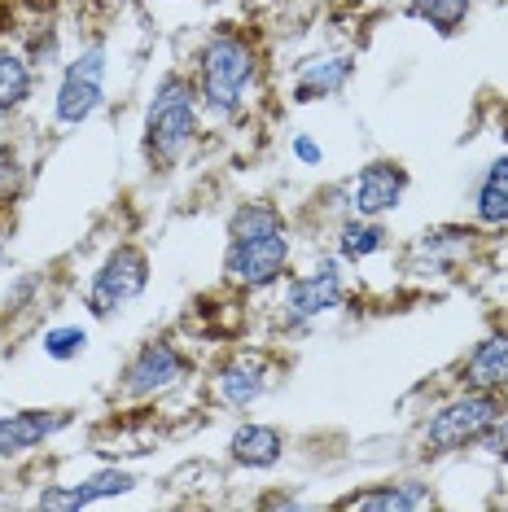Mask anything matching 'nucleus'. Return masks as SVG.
<instances>
[{"instance_id": "f257e3e1", "label": "nucleus", "mask_w": 508, "mask_h": 512, "mask_svg": "<svg viewBox=\"0 0 508 512\" xmlns=\"http://www.w3.org/2000/svg\"><path fill=\"white\" fill-rule=\"evenodd\" d=\"M290 228L276 206L268 202H241L228 219V276L246 289H268L290 267Z\"/></svg>"}, {"instance_id": "f03ea898", "label": "nucleus", "mask_w": 508, "mask_h": 512, "mask_svg": "<svg viewBox=\"0 0 508 512\" xmlns=\"http://www.w3.org/2000/svg\"><path fill=\"white\" fill-rule=\"evenodd\" d=\"M193 136H198V97H193V84L184 75H167L145 114V154L158 167H171L193 145Z\"/></svg>"}, {"instance_id": "7ed1b4c3", "label": "nucleus", "mask_w": 508, "mask_h": 512, "mask_svg": "<svg viewBox=\"0 0 508 512\" xmlns=\"http://www.w3.org/2000/svg\"><path fill=\"white\" fill-rule=\"evenodd\" d=\"M508 416V399L500 390L473 386L469 394L443 403L438 412L425 421V447L430 451H460L469 442H482Z\"/></svg>"}, {"instance_id": "20e7f679", "label": "nucleus", "mask_w": 508, "mask_h": 512, "mask_svg": "<svg viewBox=\"0 0 508 512\" xmlns=\"http://www.w3.org/2000/svg\"><path fill=\"white\" fill-rule=\"evenodd\" d=\"M254 71H259V62H254V49L241 36H215L211 44L202 49V101L206 110L219 114V119H233L241 110V101H246V88Z\"/></svg>"}, {"instance_id": "39448f33", "label": "nucleus", "mask_w": 508, "mask_h": 512, "mask_svg": "<svg viewBox=\"0 0 508 512\" xmlns=\"http://www.w3.org/2000/svg\"><path fill=\"white\" fill-rule=\"evenodd\" d=\"M101 101H106V44H88V49L66 66L53 114L62 127H79L101 110Z\"/></svg>"}, {"instance_id": "423d86ee", "label": "nucleus", "mask_w": 508, "mask_h": 512, "mask_svg": "<svg viewBox=\"0 0 508 512\" xmlns=\"http://www.w3.org/2000/svg\"><path fill=\"white\" fill-rule=\"evenodd\" d=\"M149 285V259L136 246H119L106 254V263L92 272V285H88V307L92 316H110L119 311L123 302L141 298Z\"/></svg>"}, {"instance_id": "0eeeda50", "label": "nucleus", "mask_w": 508, "mask_h": 512, "mask_svg": "<svg viewBox=\"0 0 508 512\" xmlns=\"http://www.w3.org/2000/svg\"><path fill=\"white\" fill-rule=\"evenodd\" d=\"M342 298H346L342 272H338V263H333V259H325L316 272L294 276V281L285 285V302H281V307H285V320H290V324H307V320L325 316V311H338Z\"/></svg>"}, {"instance_id": "6e6552de", "label": "nucleus", "mask_w": 508, "mask_h": 512, "mask_svg": "<svg viewBox=\"0 0 508 512\" xmlns=\"http://www.w3.org/2000/svg\"><path fill=\"white\" fill-rule=\"evenodd\" d=\"M408 193V171L395 162H368L360 167V176L351 180V215L377 219L386 211H395Z\"/></svg>"}, {"instance_id": "1a4fd4ad", "label": "nucleus", "mask_w": 508, "mask_h": 512, "mask_svg": "<svg viewBox=\"0 0 508 512\" xmlns=\"http://www.w3.org/2000/svg\"><path fill=\"white\" fill-rule=\"evenodd\" d=\"M184 355L176 351L171 342H149L136 351V359L127 364V381H123V390L132 394V399H149V394H163L171 390L176 381L184 377Z\"/></svg>"}, {"instance_id": "9d476101", "label": "nucleus", "mask_w": 508, "mask_h": 512, "mask_svg": "<svg viewBox=\"0 0 508 512\" xmlns=\"http://www.w3.org/2000/svg\"><path fill=\"white\" fill-rule=\"evenodd\" d=\"M71 425V412L57 407V412H40V407H27V412H9L0 416V460H14L36 451L40 442H49L53 434Z\"/></svg>"}, {"instance_id": "9b49d317", "label": "nucleus", "mask_w": 508, "mask_h": 512, "mask_svg": "<svg viewBox=\"0 0 508 512\" xmlns=\"http://www.w3.org/2000/svg\"><path fill=\"white\" fill-rule=\"evenodd\" d=\"M132 486H136V477L127 469H106V473H92L88 482H75V486H44L40 508H88V504H97V499L127 495Z\"/></svg>"}, {"instance_id": "f8f14e48", "label": "nucleus", "mask_w": 508, "mask_h": 512, "mask_svg": "<svg viewBox=\"0 0 508 512\" xmlns=\"http://www.w3.org/2000/svg\"><path fill=\"white\" fill-rule=\"evenodd\" d=\"M355 75V62L351 57H311V62H303V71L294 75V101L298 106H311V101L320 97H338V92L351 84Z\"/></svg>"}, {"instance_id": "ddd939ff", "label": "nucleus", "mask_w": 508, "mask_h": 512, "mask_svg": "<svg viewBox=\"0 0 508 512\" xmlns=\"http://www.w3.org/2000/svg\"><path fill=\"white\" fill-rule=\"evenodd\" d=\"M228 456H233L241 469H272V464H281V456H285V438H281V429H272V425L246 421L228 438Z\"/></svg>"}, {"instance_id": "4468645a", "label": "nucleus", "mask_w": 508, "mask_h": 512, "mask_svg": "<svg viewBox=\"0 0 508 512\" xmlns=\"http://www.w3.org/2000/svg\"><path fill=\"white\" fill-rule=\"evenodd\" d=\"M465 381L469 386H487V390L508 386V329L491 333L487 342L473 346V355L465 359Z\"/></svg>"}, {"instance_id": "2eb2a0df", "label": "nucleus", "mask_w": 508, "mask_h": 512, "mask_svg": "<svg viewBox=\"0 0 508 512\" xmlns=\"http://www.w3.org/2000/svg\"><path fill=\"white\" fill-rule=\"evenodd\" d=\"M430 504V491L417 482H390V486H373V491H355L338 499V508H364V512H412Z\"/></svg>"}, {"instance_id": "dca6fc26", "label": "nucleus", "mask_w": 508, "mask_h": 512, "mask_svg": "<svg viewBox=\"0 0 508 512\" xmlns=\"http://www.w3.org/2000/svg\"><path fill=\"white\" fill-rule=\"evenodd\" d=\"M473 215L482 224H508V154H500L482 171L478 189H473Z\"/></svg>"}, {"instance_id": "f3484780", "label": "nucleus", "mask_w": 508, "mask_h": 512, "mask_svg": "<svg viewBox=\"0 0 508 512\" xmlns=\"http://www.w3.org/2000/svg\"><path fill=\"white\" fill-rule=\"evenodd\" d=\"M263 394V368L254 364V355H237L219 368V399L228 407H250Z\"/></svg>"}, {"instance_id": "a211bd4d", "label": "nucleus", "mask_w": 508, "mask_h": 512, "mask_svg": "<svg viewBox=\"0 0 508 512\" xmlns=\"http://www.w3.org/2000/svg\"><path fill=\"white\" fill-rule=\"evenodd\" d=\"M386 246V228L377 224V219H364V215H351L346 224L338 228V254L351 263L368 259V254H377Z\"/></svg>"}, {"instance_id": "6ab92c4d", "label": "nucleus", "mask_w": 508, "mask_h": 512, "mask_svg": "<svg viewBox=\"0 0 508 512\" xmlns=\"http://www.w3.org/2000/svg\"><path fill=\"white\" fill-rule=\"evenodd\" d=\"M27 97H31V66L18 53L0 49V114L18 110Z\"/></svg>"}, {"instance_id": "aec40b11", "label": "nucleus", "mask_w": 508, "mask_h": 512, "mask_svg": "<svg viewBox=\"0 0 508 512\" xmlns=\"http://www.w3.org/2000/svg\"><path fill=\"white\" fill-rule=\"evenodd\" d=\"M469 5L473 0H408V14L430 22V27L443 31V36H452L460 22L469 18Z\"/></svg>"}, {"instance_id": "412c9836", "label": "nucleus", "mask_w": 508, "mask_h": 512, "mask_svg": "<svg viewBox=\"0 0 508 512\" xmlns=\"http://www.w3.org/2000/svg\"><path fill=\"white\" fill-rule=\"evenodd\" d=\"M88 346V333L79 329V324H57V329L44 333V355L57 359V364H66V359H79Z\"/></svg>"}, {"instance_id": "4be33fe9", "label": "nucleus", "mask_w": 508, "mask_h": 512, "mask_svg": "<svg viewBox=\"0 0 508 512\" xmlns=\"http://www.w3.org/2000/svg\"><path fill=\"white\" fill-rule=\"evenodd\" d=\"M294 158L307 162V167H316V162H325V149L311 141V136H294Z\"/></svg>"}, {"instance_id": "5701e85b", "label": "nucleus", "mask_w": 508, "mask_h": 512, "mask_svg": "<svg viewBox=\"0 0 508 512\" xmlns=\"http://www.w3.org/2000/svg\"><path fill=\"white\" fill-rule=\"evenodd\" d=\"M0 267H5V246H0Z\"/></svg>"}]
</instances>
